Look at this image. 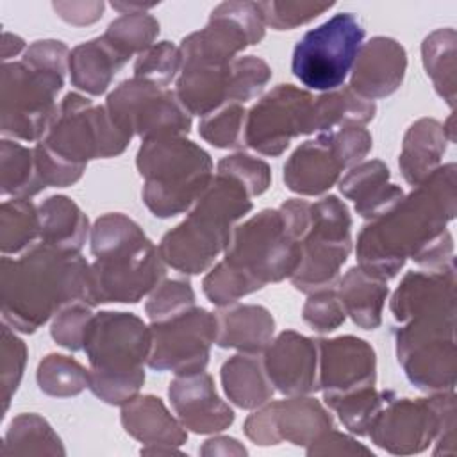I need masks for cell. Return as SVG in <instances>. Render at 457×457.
Instances as JSON below:
<instances>
[{
  "label": "cell",
  "instance_id": "1",
  "mask_svg": "<svg viewBox=\"0 0 457 457\" xmlns=\"http://www.w3.org/2000/svg\"><path fill=\"white\" fill-rule=\"evenodd\" d=\"M455 164L432 171L389 212L364 225L357 237L359 266L389 280L407 257L425 270L453 266V239L446 225L455 216Z\"/></svg>",
  "mask_w": 457,
  "mask_h": 457
},
{
  "label": "cell",
  "instance_id": "2",
  "mask_svg": "<svg viewBox=\"0 0 457 457\" xmlns=\"http://www.w3.org/2000/svg\"><path fill=\"white\" fill-rule=\"evenodd\" d=\"M0 298L4 323L32 334L70 303L95 307L91 264L80 253H64L39 241L18 259L2 257Z\"/></svg>",
  "mask_w": 457,
  "mask_h": 457
},
{
  "label": "cell",
  "instance_id": "3",
  "mask_svg": "<svg viewBox=\"0 0 457 457\" xmlns=\"http://www.w3.org/2000/svg\"><path fill=\"white\" fill-rule=\"evenodd\" d=\"M107 112L79 93H68L41 141L34 146L41 180L48 187L75 184L91 159H109L123 154L130 143Z\"/></svg>",
  "mask_w": 457,
  "mask_h": 457
},
{
  "label": "cell",
  "instance_id": "4",
  "mask_svg": "<svg viewBox=\"0 0 457 457\" xmlns=\"http://www.w3.org/2000/svg\"><path fill=\"white\" fill-rule=\"evenodd\" d=\"M93 303H137L166 275L159 248L121 212L100 216L91 228Z\"/></svg>",
  "mask_w": 457,
  "mask_h": 457
},
{
  "label": "cell",
  "instance_id": "5",
  "mask_svg": "<svg viewBox=\"0 0 457 457\" xmlns=\"http://www.w3.org/2000/svg\"><path fill=\"white\" fill-rule=\"evenodd\" d=\"M252 207V196L243 184L216 173L187 218L161 239L157 248L162 261L186 275L207 271L228 246L234 223Z\"/></svg>",
  "mask_w": 457,
  "mask_h": 457
},
{
  "label": "cell",
  "instance_id": "6",
  "mask_svg": "<svg viewBox=\"0 0 457 457\" xmlns=\"http://www.w3.org/2000/svg\"><path fill=\"white\" fill-rule=\"evenodd\" d=\"M84 352L89 361L91 393L109 405H125L145 384L150 327L132 312H96Z\"/></svg>",
  "mask_w": 457,
  "mask_h": 457
},
{
  "label": "cell",
  "instance_id": "7",
  "mask_svg": "<svg viewBox=\"0 0 457 457\" xmlns=\"http://www.w3.org/2000/svg\"><path fill=\"white\" fill-rule=\"evenodd\" d=\"M136 166L145 179L143 202L157 218L189 211L214 177L211 155L184 136L143 141Z\"/></svg>",
  "mask_w": 457,
  "mask_h": 457
},
{
  "label": "cell",
  "instance_id": "8",
  "mask_svg": "<svg viewBox=\"0 0 457 457\" xmlns=\"http://www.w3.org/2000/svg\"><path fill=\"white\" fill-rule=\"evenodd\" d=\"M368 436L371 441L400 455L423 452L436 443L434 453H455V396L453 391L436 393L430 398H396L384 403L375 416Z\"/></svg>",
  "mask_w": 457,
  "mask_h": 457
},
{
  "label": "cell",
  "instance_id": "9",
  "mask_svg": "<svg viewBox=\"0 0 457 457\" xmlns=\"http://www.w3.org/2000/svg\"><path fill=\"white\" fill-rule=\"evenodd\" d=\"M300 241L287 230L278 209H264L236 225L223 261L257 286L289 278L300 262Z\"/></svg>",
  "mask_w": 457,
  "mask_h": 457
},
{
  "label": "cell",
  "instance_id": "10",
  "mask_svg": "<svg viewBox=\"0 0 457 457\" xmlns=\"http://www.w3.org/2000/svg\"><path fill=\"white\" fill-rule=\"evenodd\" d=\"M366 30L353 12H339L307 30L293 48L291 71L309 89L343 86L364 43Z\"/></svg>",
  "mask_w": 457,
  "mask_h": 457
},
{
  "label": "cell",
  "instance_id": "11",
  "mask_svg": "<svg viewBox=\"0 0 457 457\" xmlns=\"http://www.w3.org/2000/svg\"><path fill=\"white\" fill-rule=\"evenodd\" d=\"M300 262L289 277L295 289L311 295L334 287L352 252V218L334 195L311 204L309 227L300 241Z\"/></svg>",
  "mask_w": 457,
  "mask_h": 457
},
{
  "label": "cell",
  "instance_id": "12",
  "mask_svg": "<svg viewBox=\"0 0 457 457\" xmlns=\"http://www.w3.org/2000/svg\"><path fill=\"white\" fill-rule=\"evenodd\" d=\"M64 86V73L30 66L23 61L4 62L0 114L4 137L41 141L59 105L55 98Z\"/></svg>",
  "mask_w": 457,
  "mask_h": 457
},
{
  "label": "cell",
  "instance_id": "13",
  "mask_svg": "<svg viewBox=\"0 0 457 457\" xmlns=\"http://www.w3.org/2000/svg\"><path fill=\"white\" fill-rule=\"evenodd\" d=\"M396 357L416 387L430 393L455 386V312L420 316L395 330Z\"/></svg>",
  "mask_w": 457,
  "mask_h": 457
},
{
  "label": "cell",
  "instance_id": "14",
  "mask_svg": "<svg viewBox=\"0 0 457 457\" xmlns=\"http://www.w3.org/2000/svg\"><path fill=\"white\" fill-rule=\"evenodd\" d=\"M373 139L364 127H346L318 134L302 143L284 164L289 191L316 196L330 189L348 168L357 166L371 150Z\"/></svg>",
  "mask_w": 457,
  "mask_h": 457
},
{
  "label": "cell",
  "instance_id": "15",
  "mask_svg": "<svg viewBox=\"0 0 457 457\" xmlns=\"http://www.w3.org/2000/svg\"><path fill=\"white\" fill-rule=\"evenodd\" d=\"M105 109L123 132L143 141L184 136L191 129V114L175 91L136 77L123 80L107 96Z\"/></svg>",
  "mask_w": 457,
  "mask_h": 457
},
{
  "label": "cell",
  "instance_id": "16",
  "mask_svg": "<svg viewBox=\"0 0 457 457\" xmlns=\"http://www.w3.org/2000/svg\"><path fill=\"white\" fill-rule=\"evenodd\" d=\"M264 27L257 2H223L204 29L182 39V66H227L264 37Z\"/></svg>",
  "mask_w": 457,
  "mask_h": 457
},
{
  "label": "cell",
  "instance_id": "17",
  "mask_svg": "<svg viewBox=\"0 0 457 457\" xmlns=\"http://www.w3.org/2000/svg\"><path fill=\"white\" fill-rule=\"evenodd\" d=\"M216 316L202 307L152 323L148 368L175 375L205 371L211 346L216 343Z\"/></svg>",
  "mask_w": 457,
  "mask_h": 457
},
{
  "label": "cell",
  "instance_id": "18",
  "mask_svg": "<svg viewBox=\"0 0 457 457\" xmlns=\"http://www.w3.org/2000/svg\"><path fill=\"white\" fill-rule=\"evenodd\" d=\"M312 104L314 98L305 89L275 86L246 112L245 145L262 155H280L295 137L309 134Z\"/></svg>",
  "mask_w": 457,
  "mask_h": 457
},
{
  "label": "cell",
  "instance_id": "19",
  "mask_svg": "<svg viewBox=\"0 0 457 457\" xmlns=\"http://www.w3.org/2000/svg\"><path fill=\"white\" fill-rule=\"evenodd\" d=\"M330 428V414L318 400L305 395L266 402L245 421V434L261 446L278 445L284 439L307 446Z\"/></svg>",
  "mask_w": 457,
  "mask_h": 457
},
{
  "label": "cell",
  "instance_id": "20",
  "mask_svg": "<svg viewBox=\"0 0 457 457\" xmlns=\"http://www.w3.org/2000/svg\"><path fill=\"white\" fill-rule=\"evenodd\" d=\"M318 341V386L325 403L371 387L377 380L375 350L355 336H339Z\"/></svg>",
  "mask_w": 457,
  "mask_h": 457
},
{
  "label": "cell",
  "instance_id": "21",
  "mask_svg": "<svg viewBox=\"0 0 457 457\" xmlns=\"http://www.w3.org/2000/svg\"><path fill=\"white\" fill-rule=\"evenodd\" d=\"M262 361L273 387L282 395L300 396L320 391L316 339L284 330L266 346Z\"/></svg>",
  "mask_w": 457,
  "mask_h": 457
},
{
  "label": "cell",
  "instance_id": "22",
  "mask_svg": "<svg viewBox=\"0 0 457 457\" xmlns=\"http://www.w3.org/2000/svg\"><path fill=\"white\" fill-rule=\"evenodd\" d=\"M168 396L180 423L196 434H216L234 421V411L218 396L214 380L205 371L177 375Z\"/></svg>",
  "mask_w": 457,
  "mask_h": 457
},
{
  "label": "cell",
  "instance_id": "23",
  "mask_svg": "<svg viewBox=\"0 0 457 457\" xmlns=\"http://www.w3.org/2000/svg\"><path fill=\"white\" fill-rule=\"evenodd\" d=\"M389 309L398 323L455 312V266L409 271L393 293Z\"/></svg>",
  "mask_w": 457,
  "mask_h": 457
},
{
  "label": "cell",
  "instance_id": "24",
  "mask_svg": "<svg viewBox=\"0 0 457 457\" xmlns=\"http://www.w3.org/2000/svg\"><path fill=\"white\" fill-rule=\"evenodd\" d=\"M407 70L405 48L393 37L375 36L362 43L352 68L350 87L368 100L393 95Z\"/></svg>",
  "mask_w": 457,
  "mask_h": 457
},
{
  "label": "cell",
  "instance_id": "25",
  "mask_svg": "<svg viewBox=\"0 0 457 457\" xmlns=\"http://www.w3.org/2000/svg\"><path fill=\"white\" fill-rule=\"evenodd\" d=\"M121 425L134 439L148 445L141 453H175V446L187 439L186 427L154 395H137L121 405Z\"/></svg>",
  "mask_w": 457,
  "mask_h": 457
},
{
  "label": "cell",
  "instance_id": "26",
  "mask_svg": "<svg viewBox=\"0 0 457 457\" xmlns=\"http://www.w3.org/2000/svg\"><path fill=\"white\" fill-rule=\"evenodd\" d=\"M389 168L378 159L359 162L339 180V191L353 200L357 214L373 221L405 196L402 187L389 182Z\"/></svg>",
  "mask_w": 457,
  "mask_h": 457
},
{
  "label": "cell",
  "instance_id": "27",
  "mask_svg": "<svg viewBox=\"0 0 457 457\" xmlns=\"http://www.w3.org/2000/svg\"><path fill=\"white\" fill-rule=\"evenodd\" d=\"M216 316V345L248 353H262L273 339L275 320L262 305L230 303Z\"/></svg>",
  "mask_w": 457,
  "mask_h": 457
},
{
  "label": "cell",
  "instance_id": "28",
  "mask_svg": "<svg viewBox=\"0 0 457 457\" xmlns=\"http://www.w3.org/2000/svg\"><path fill=\"white\" fill-rule=\"evenodd\" d=\"M452 143L445 125L434 118L414 121L402 145L398 166L403 179L414 187L441 166L446 145Z\"/></svg>",
  "mask_w": 457,
  "mask_h": 457
},
{
  "label": "cell",
  "instance_id": "29",
  "mask_svg": "<svg viewBox=\"0 0 457 457\" xmlns=\"http://www.w3.org/2000/svg\"><path fill=\"white\" fill-rule=\"evenodd\" d=\"M336 293L346 316H350L357 327L364 330L380 327L389 293L386 280L364 271L361 266H353L336 282Z\"/></svg>",
  "mask_w": 457,
  "mask_h": 457
},
{
  "label": "cell",
  "instance_id": "30",
  "mask_svg": "<svg viewBox=\"0 0 457 457\" xmlns=\"http://www.w3.org/2000/svg\"><path fill=\"white\" fill-rule=\"evenodd\" d=\"M230 64L227 66H182L175 93L189 114L207 116L230 104Z\"/></svg>",
  "mask_w": 457,
  "mask_h": 457
},
{
  "label": "cell",
  "instance_id": "31",
  "mask_svg": "<svg viewBox=\"0 0 457 457\" xmlns=\"http://www.w3.org/2000/svg\"><path fill=\"white\" fill-rule=\"evenodd\" d=\"M39 241L64 253H80L89 223L82 209L68 196L46 198L39 207Z\"/></svg>",
  "mask_w": 457,
  "mask_h": 457
},
{
  "label": "cell",
  "instance_id": "32",
  "mask_svg": "<svg viewBox=\"0 0 457 457\" xmlns=\"http://www.w3.org/2000/svg\"><path fill=\"white\" fill-rule=\"evenodd\" d=\"M125 62L104 36L84 41L70 52L71 84L87 95H104Z\"/></svg>",
  "mask_w": 457,
  "mask_h": 457
},
{
  "label": "cell",
  "instance_id": "33",
  "mask_svg": "<svg viewBox=\"0 0 457 457\" xmlns=\"http://www.w3.org/2000/svg\"><path fill=\"white\" fill-rule=\"evenodd\" d=\"M221 384L228 400L241 409H257L275 393L261 353L241 352L227 359L221 366Z\"/></svg>",
  "mask_w": 457,
  "mask_h": 457
},
{
  "label": "cell",
  "instance_id": "34",
  "mask_svg": "<svg viewBox=\"0 0 457 457\" xmlns=\"http://www.w3.org/2000/svg\"><path fill=\"white\" fill-rule=\"evenodd\" d=\"M375 112L377 105L373 100L361 96L350 86H341L314 98L309 118V134L362 127L375 118Z\"/></svg>",
  "mask_w": 457,
  "mask_h": 457
},
{
  "label": "cell",
  "instance_id": "35",
  "mask_svg": "<svg viewBox=\"0 0 457 457\" xmlns=\"http://www.w3.org/2000/svg\"><path fill=\"white\" fill-rule=\"evenodd\" d=\"M0 186L2 195L14 198H30L45 189V182L39 177L34 148H27L7 137L0 146Z\"/></svg>",
  "mask_w": 457,
  "mask_h": 457
},
{
  "label": "cell",
  "instance_id": "36",
  "mask_svg": "<svg viewBox=\"0 0 457 457\" xmlns=\"http://www.w3.org/2000/svg\"><path fill=\"white\" fill-rule=\"evenodd\" d=\"M423 66L437 95L453 107L455 104V30L437 29L423 39Z\"/></svg>",
  "mask_w": 457,
  "mask_h": 457
},
{
  "label": "cell",
  "instance_id": "37",
  "mask_svg": "<svg viewBox=\"0 0 457 457\" xmlns=\"http://www.w3.org/2000/svg\"><path fill=\"white\" fill-rule=\"evenodd\" d=\"M39 241V212L29 198H12L0 207V248L4 255L27 252Z\"/></svg>",
  "mask_w": 457,
  "mask_h": 457
},
{
  "label": "cell",
  "instance_id": "38",
  "mask_svg": "<svg viewBox=\"0 0 457 457\" xmlns=\"http://www.w3.org/2000/svg\"><path fill=\"white\" fill-rule=\"evenodd\" d=\"M64 455L59 436L37 414H20L4 437L2 455Z\"/></svg>",
  "mask_w": 457,
  "mask_h": 457
},
{
  "label": "cell",
  "instance_id": "39",
  "mask_svg": "<svg viewBox=\"0 0 457 457\" xmlns=\"http://www.w3.org/2000/svg\"><path fill=\"white\" fill-rule=\"evenodd\" d=\"M159 34V21L148 12L121 14L109 23L107 30L102 34L104 39L125 59L129 61L134 54H143L148 50Z\"/></svg>",
  "mask_w": 457,
  "mask_h": 457
},
{
  "label": "cell",
  "instance_id": "40",
  "mask_svg": "<svg viewBox=\"0 0 457 457\" xmlns=\"http://www.w3.org/2000/svg\"><path fill=\"white\" fill-rule=\"evenodd\" d=\"M37 386L55 398H68L89 387V370L68 355L48 353L37 366Z\"/></svg>",
  "mask_w": 457,
  "mask_h": 457
},
{
  "label": "cell",
  "instance_id": "41",
  "mask_svg": "<svg viewBox=\"0 0 457 457\" xmlns=\"http://www.w3.org/2000/svg\"><path fill=\"white\" fill-rule=\"evenodd\" d=\"M393 395V391H377L375 386H371L345 395L334 400L328 407L339 414L341 423L350 432L357 436H368L375 416Z\"/></svg>",
  "mask_w": 457,
  "mask_h": 457
},
{
  "label": "cell",
  "instance_id": "42",
  "mask_svg": "<svg viewBox=\"0 0 457 457\" xmlns=\"http://www.w3.org/2000/svg\"><path fill=\"white\" fill-rule=\"evenodd\" d=\"M246 111L241 104H227L204 116L198 134L216 148H239L245 145Z\"/></svg>",
  "mask_w": 457,
  "mask_h": 457
},
{
  "label": "cell",
  "instance_id": "43",
  "mask_svg": "<svg viewBox=\"0 0 457 457\" xmlns=\"http://www.w3.org/2000/svg\"><path fill=\"white\" fill-rule=\"evenodd\" d=\"M182 70L180 48L170 41L154 43L137 55L134 62V77L146 80L157 87L168 89Z\"/></svg>",
  "mask_w": 457,
  "mask_h": 457
},
{
  "label": "cell",
  "instance_id": "44",
  "mask_svg": "<svg viewBox=\"0 0 457 457\" xmlns=\"http://www.w3.org/2000/svg\"><path fill=\"white\" fill-rule=\"evenodd\" d=\"M195 307V291L189 280L164 278L148 296L145 311L150 323L171 320Z\"/></svg>",
  "mask_w": 457,
  "mask_h": 457
},
{
  "label": "cell",
  "instance_id": "45",
  "mask_svg": "<svg viewBox=\"0 0 457 457\" xmlns=\"http://www.w3.org/2000/svg\"><path fill=\"white\" fill-rule=\"evenodd\" d=\"M204 293L211 303L225 307L236 303L241 296L262 289L243 273L230 268L225 261H220L204 278Z\"/></svg>",
  "mask_w": 457,
  "mask_h": 457
},
{
  "label": "cell",
  "instance_id": "46",
  "mask_svg": "<svg viewBox=\"0 0 457 457\" xmlns=\"http://www.w3.org/2000/svg\"><path fill=\"white\" fill-rule=\"evenodd\" d=\"M271 79V68L266 61L255 55L236 57L230 62V104H245L266 87Z\"/></svg>",
  "mask_w": 457,
  "mask_h": 457
},
{
  "label": "cell",
  "instance_id": "47",
  "mask_svg": "<svg viewBox=\"0 0 457 457\" xmlns=\"http://www.w3.org/2000/svg\"><path fill=\"white\" fill-rule=\"evenodd\" d=\"M93 305L86 302H75L62 307L52 321L50 334L54 341L71 352L84 350V341L93 321Z\"/></svg>",
  "mask_w": 457,
  "mask_h": 457
},
{
  "label": "cell",
  "instance_id": "48",
  "mask_svg": "<svg viewBox=\"0 0 457 457\" xmlns=\"http://www.w3.org/2000/svg\"><path fill=\"white\" fill-rule=\"evenodd\" d=\"M264 25L275 30H291L305 25L334 7V2H257Z\"/></svg>",
  "mask_w": 457,
  "mask_h": 457
},
{
  "label": "cell",
  "instance_id": "49",
  "mask_svg": "<svg viewBox=\"0 0 457 457\" xmlns=\"http://www.w3.org/2000/svg\"><path fill=\"white\" fill-rule=\"evenodd\" d=\"M0 343H2L0 345L2 400H4V412H5L9 407V400H11L12 393H16L20 380L23 377V368H25V361H27V346L5 323L2 327Z\"/></svg>",
  "mask_w": 457,
  "mask_h": 457
},
{
  "label": "cell",
  "instance_id": "50",
  "mask_svg": "<svg viewBox=\"0 0 457 457\" xmlns=\"http://www.w3.org/2000/svg\"><path fill=\"white\" fill-rule=\"evenodd\" d=\"M218 173L228 175L241 182L250 196L262 195L271 184L270 166L248 154L227 155L218 162Z\"/></svg>",
  "mask_w": 457,
  "mask_h": 457
},
{
  "label": "cell",
  "instance_id": "51",
  "mask_svg": "<svg viewBox=\"0 0 457 457\" xmlns=\"http://www.w3.org/2000/svg\"><path fill=\"white\" fill-rule=\"evenodd\" d=\"M303 321L316 332L325 334L336 330L345 320L346 311L334 287L320 289L309 295L303 311Z\"/></svg>",
  "mask_w": 457,
  "mask_h": 457
},
{
  "label": "cell",
  "instance_id": "52",
  "mask_svg": "<svg viewBox=\"0 0 457 457\" xmlns=\"http://www.w3.org/2000/svg\"><path fill=\"white\" fill-rule=\"evenodd\" d=\"M21 61L36 68L66 73V68L70 62V50L62 41H55V39L34 41L25 50Z\"/></svg>",
  "mask_w": 457,
  "mask_h": 457
},
{
  "label": "cell",
  "instance_id": "53",
  "mask_svg": "<svg viewBox=\"0 0 457 457\" xmlns=\"http://www.w3.org/2000/svg\"><path fill=\"white\" fill-rule=\"evenodd\" d=\"M355 455L364 453L370 455L371 450L359 445L355 439H352L346 434L327 430L318 439H314L311 445H307V455Z\"/></svg>",
  "mask_w": 457,
  "mask_h": 457
},
{
  "label": "cell",
  "instance_id": "54",
  "mask_svg": "<svg viewBox=\"0 0 457 457\" xmlns=\"http://www.w3.org/2000/svg\"><path fill=\"white\" fill-rule=\"evenodd\" d=\"M104 2H54L55 12L71 25H89L102 18Z\"/></svg>",
  "mask_w": 457,
  "mask_h": 457
},
{
  "label": "cell",
  "instance_id": "55",
  "mask_svg": "<svg viewBox=\"0 0 457 457\" xmlns=\"http://www.w3.org/2000/svg\"><path fill=\"white\" fill-rule=\"evenodd\" d=\"M200 453L204 455H214V453H239L246 455V450L232 437H212L207 439L205 445L202 446Z\"/></svg>",
  "mask_w": 457,
  "mask_h": 457
},
{
  "label": "cell",
  "instance_id": "56",
  "mask_svg": "<svg viewBox=\"0 0 457 457\" xmlns=\"http://www.w3.org/2000/svg\"><path fill=\"white\" fill-rule=\"evenodd\" d=\"M23 48H25V43L20 36H14L11 32H4V37H2V59H4V62H7L14 55H18Z\"/></svg>",
  "mask_w": 457,
  "mask_h": 457
}]
</instances>
